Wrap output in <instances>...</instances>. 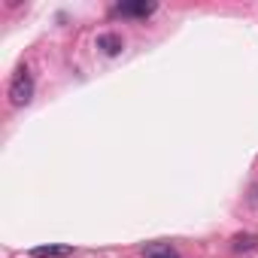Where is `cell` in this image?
Here are the masks:
<instances>
[{
	"instance_id": "5b68a950",
	"label": "cell",
	"mask_w": 258,
	"mask_h": 258,
	"mask_svg": "<svg viewBox=\"0 0 258 258\" xmlns=\"http://www.w3.org/2000/svg\"><path fill=\"white\" fill-rule=\"evenodd\" d=\"M143 258H179V252L170 243H149L143 249Z\"/></svg>"
},
{
	"instance_id": "8992f818",
	"label": "cell",
	"mask_w": 258,
	"mask_h": 258,
	"mask_svg": "<svg viewBox=\"0 0 258 258\" xmlns=\"http://www.w3.org/2000/svg\"><path fill=\"white\" fill-rule=\"evenodd\" d=\"M255 243H258V240H255L252 234H246V237H237V240H234V249H237V252H240V249H252Z\"/></svg>"
},
{
	"instance_id": "7a4b0ae2",
	"label": "cell",
	"mask_w": 258,
	"mask_h": 258,
	"mask_svg": "<svg viewBox=\"0 0 258 258\" xmlns=\"http://www.w3.org/2000/svg\"><path fill=\"white\" fill-rule=\"evenodd\" d=\"M158 10V4L152 0H127V4H118L115 7V16H131V19H146Z\"/></svg>"
},
{
	"instance_id": "3957f363",
	"label": "cell",
	"mask_w": 258,
	"mask_h": 258,
	"mask_svg": "<svg viewBox=\"0 0 258 258\" xmlns=\"http://www.w3.org/2000/svg\"><path fill=\"white\" fill-rule=\"evenodd\" d=\"M34 258H70L73 255V246H37L31 249Z\"/></svg>"
},
{
	"instance_id": "6da1fadb",
	"label": "cell",
	"mask_w": 258,
	"mask_h": 258,
	"mask_svg": "<svg viewBox=\"0 0 258 258\" xmlns=\"http://www.w3.org/2000/svg\"><path fill=\"white\" fill-rule=\"evenodd\" d=\"M34 97V76L28 67H19L10 79V103L13 106H28Z\"/></svg>"
},
{
	"instance_id": "277c9868",
	"label": "cell",
	"mask_w": 258,
	"mask_h": 258,
	"mask_svg": "<svg viewBox=\"0 0 258 258\" xmlns=\"http://www.w3.org/2000/svg\"><path fill=\"white\" fill-rule=\"evenodd\" d=\"M97 49H100L103 55H118L124 46H121V37H118V34H100V37H97Z\"/></svg>"
}]
</instances>
